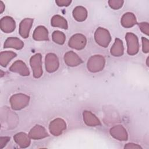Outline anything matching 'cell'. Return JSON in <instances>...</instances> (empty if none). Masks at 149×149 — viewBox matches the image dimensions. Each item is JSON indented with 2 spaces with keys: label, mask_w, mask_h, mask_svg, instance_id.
I'll return each instance as SVG.
<instances>
[{
  "label": "cell",
  "mask_w": 149,
  "mask_h": 149,
  "mask_svg": "<svg viewBox=\"0 0 149 149\" xmlns=\"http://www.w3.org/2000/svg\"><path fill=\"white\" fill-rule=\"evenodd\" d=\"M29 97L23 94L13 95L10 98L11 108L14 110H20L24 108L29 104Z\"/></svg>",
  "instance_id": "obj_1"
},
{
  "label": "cell",
  "mask_w": 149,
  "mask_h": 149,
  "mask_svg": "<svg viewBox=\"0 0 149 149\" xmlns=\"http://www.w3.org/2000/svg\"><path fill=\"white\" fill-rule=\"evenodd\" d=\"M105 60L102 55H94L91 56L87 62V68L91 72H97L103 69Z\"/></svg>",
  "instance_id": "obj_2"
},
{
  "label": "cell",
  "mask_w": 149,
  "mask_h": 149,
  "mask_svg": "<svg viewBox=\"0 0 149 149\" xmlns=\"http://www.w3.org/2000/svg\"><path fill=\"white\" fill-rule=\"evenodd\" d=\"M95 40L97 44L103 47H107L111 40L109 31L102 27H99L95 33Z\"/></svg>",
  "instance_id": "obj_3"
},
{
  "label": "cell",
  "mask_w": 149,
  "mask_h": 149,
  "mask_svg": "<svg viewBox=\"0 0 149 149\" xmlns=\"http://www.w3.org/2000/svg\"><path fill=\"white\" fill-rule=\"evenodd\" d=\"M30 66L33 72V76L35 78H39L42 74L41 55L40 54L34 55L30 61Z\"/></svg>",
  "instance_id": "obj_4"
},
{
  "label": "cell",
  "mask_w": 149,
  "mask_h": 149,
  "mask_svg": "<svg viewBox=\"0 0 149 149\" xmlns=\"http://www.w3.org/2000/svg\"><path fill=\"white\" fill-rule=\"evenodd\" d=\"M126 39L127 45V53L129 55H134L139 50L138 39L134 34L131 33H127Z\"/></svg>",
  "instance_id": "obj_5"
},
{
  "label": "cell",
  "mask_w": 149,
  "mask_h": 149,
  "mask_svg": "<svg viewBox=\"0 0 149 149\" xmlns=\"http://www.w3.org/2000/svg\"><path fill=\"white\" fill-rule=\"evenodd\" d=\"M49 129L53 135L59 136L66 129V123L62 119H55L50 123Z\"/></svg>",
  "instance_id": "obj_6"
},
{
  "label": "cell",
  "mask_w": 149,
  "mask_h": 149,
  "mask_svg": "<svg viewBox=\"0 0 149 149\" xmlns=\"http://www.w3.org/2000/svg\"><path fill=\"white\" fill-rule=\"evenodd\" d=\"M86 44V38L84 36L81 34L73 35L69 41V45L71 48L76 49H81L85 47Z\"/></svg>",
  "instance_id": "obj_7"
},
{
  "label": "cell",
  "mask_w": 149,
  "mask_h": 149,
  "mask_svg": "<svg viewBox=\"0 0 149 149\" xmlns=\"http://www.w3.org/2000/svg\"><path fill=\"white\" fill-rule=\"evenodd\" d=\"M59 67V61L56 55L49 53L45 56V69L49 73L56 71Z\"/></svg>",
  "instance_id": "obj_8"
},
{
  "label": "cell",
  "mask_w": 149,
  "mask_h": 149,
  "mask_svg": "<svg viewBox=\"0 0 149 149\" xmlns=\"http://www.w3.org/2000/svg\"><path fill=\"white\" fill-rule=\"evenodd\" d=\"M16 27L15 22L13 19L10 16H4L0 21V27L2 31L6 33L12 32Z\"/></svg>",
  "instance_id": "obj_9"
},
{
  "label": "cell",
  "mask_w": 149,
  "mask_h": 149,
  "mask_svg": "<svg viewBox=\"0 0 149 149\" xmlns=\"http://www.w3.org/2000/svg\"><path fill=\"white\" fill-rule=\"evenodd\" d=\"M9 70L11 72L18 73L22 76H29L30 74L26 65L21 60L15 61L10 67Z\"/></svg>",
  "instance_id": "obj_10"
},
{
  "label": "cell",
  "mask_w": 149,
  "mask_h": 149,
  "mask_svg": "<svg viewBox=\"0 0 149 149\" xmlns=\"http://www.w3.org/2000/svg\"><path fill=\"white\" fill-rule=\"evenodd\" d=\"M110 133L114 138L119 140H127V134L125 128L122 125H117L110 130Z\"/></svg>",
  "instance_id": "obj_11"
},
{
  "label": "cell",
  "mask_w": 149,
  "mask_h": 149,
  "mask_svg": "<svg viewBox=\"0 0 149 149\" xmlns=\"http://www.w3.org/2000/svg\"><path fill=\"white\" fill-rule=\"evenodd\" d=\"M33 19L30 18H26L23 20L19 26V33L23 38H27L29 37V31L31 27Z\"/></svg>",
  "instance_id": "obj_12"
},
{
  "label": "cell",
  "mask_w": 149,
  "mask_h": 149,
  "mask_svg": "<svg viewBox=\"0 0 149 149\" xmlns=\"http://www.w3.org/2000/svg\"><path fill=\"white\" fill-rule=\"evenodd\" d=\"M65 62L69 66H76L82 63V60L73 51L68 52L64 56Z\"/></svg>",
  "instance_id": "obj_13"
},
{
  "label": "cell",
  "mask_w": 149,
  "mask_h": 149,
  "mask_svg": "<svg viewBox=\"0 0 149 149\" xmlns=\"http://www.w3.org/2000/svg\"><path fill=\"white\" fill-rule=\"evenodd\" d=\"M29 135L30 138L33 139H40L48 136V134L45 128L40 125H36L32 128Z\"/></svg>",
  "instance_id": "obj_14"
},
{
  "label": "cell",
  "mask_w": 149,
  "mask_h": 149,
  "mask_svg": "<svg viewBox=\"0 0 149 149\" xmlns=\"http://www.w3.org/2000/svg\"><path fill=\"white\" fill-rule=\"evenodd\" d=\"M13 139L15 142L22 148L27 147L30 145V136L25 133H18L15 134Z\"/></svg>",
  "instance_id": "obj_15"
},
{
  "label": "cell",
  "mask_w": 149,
  "mask_h": 149,
  "mask_svg": "<svg viewBox=\"0 0 149 149\" xmlns=\"http://www.w3.org/2000/svg\"><path fill=\"white\" fill-rule=\"evenodd\" d=\"M24 46V43L22 40L16 37L8 38L3 45L4 48H13L16 49H20Z\"/></svg>",
  "instance_id": "obj_16"
},
{
  "label": "cell",
  "mask_w": 149,
  "mask_h": 149,
  "mask_svg": "<svg viewBox=\"0 0 149 149\" xmlns=\"http://www.w3.org/2000/svg\"><path fill=\"white\" fill-rule=\"evenodd\" d=\"M33 38L37 41H43L48 40V33L47 29L42 26H40L35 29L33 33Z\"/></svg>",
  "instance_id": "obj_17"
},
{
  "label": "cell",
  "mask_w": 149,
  "mask_h": 149,
  "mask_svg": "<svg viewBox=\"0 0 149 149\" xmlns=\"http://www.w3.org/2000/svg\"><path fill=\"white\" fill-rule=\"evenodd\" d=\"M83 120L86 124L90 126H95L100 125L99 119L90 111H84Z\"/></svg>",
  "instance_id": "obj_18"
},
{
  "label": "cell",
  "mask_w": 149,
  "mask_h": 149,
  "mask_svg": "<svg viewBox=\"0 0 149 149\" xmlns=\"http://www.w3.org/2000/svg\"><path fill=\"white\" fill-rule=\"evenodd\" d=\"M136 23V17L133 13L130 12L125 13L121 19V24L123 27L126 28L132 27Z\"/></svg>",
  "instance_id": "obj_19"
},
{
  "label": "cell",
  "mask_w": 149,
  "mask_h": 149,
  "mask_svg": "<svg viewBox=\"0 0 149 149\" xmlns=\"http://www.w3.org/2000/svg\"><path fill=\"white\" fill-rule=\"evenodd\" d=\"M16 56V54L12 51H2L0 54V64L3 67H6L9 62Z\"/></svg>",
  "instance_id": "obj_20"
},
{
  "label": "cell",
  "mask_w": 149,
  "mask_h": 149,
  "mask_svg": "<svg viewBox=\"0 0 149 149\" xmlns=\"http://www.w3.org/2000/svg\"><path fill=\"white\" fill-rule=\"evenodd\" d=\"M111 54L115 56H120L123 55V46L122 41L120 39H115V41L111 48Z\"/></svg>",
  "instance_id": "obj_21"
},
{
  "label": "cell",
  "mask_w": 149,
  "mask_h": 149,
  "mask_svg": "<svg viewBox=\"0 0 149 149\" xmlns=\"http://www.w3.org/2000/svg\"><path fill=\"white\" fill-rule=\"evenodd\" d=\"M73 16L79 22L84 21L87 16V10L83 6H77L73 11Z\"/></svg>",
  "instance_id": "obj_22"
},
{
  "label": "cell",
  "mask_w": 149,
  "mask_h": 149,
  "mask_svg": "<svg viewBox=\"0 0 149 149\" xmlns=\"http://www.w3.org/2000/svg\"><path fill=\"white\" fill-rule=\"evenodd\" d=\"M51 24L54 27H58L64 29H68V24L65 18L59 15L54 16L51 19Z\"/></svg>",
  "instance_id": "obj_23"
},
{
  "label": "cell",
  "mask_w": 149,
  "mask_h": 149,
  "mask_svg": "<svg viewBox=\"0 0 149 149\" xmlns=\"http://www.w3.org/2000/svg\"><path fill=\"white\" fill-rule=\"evenodd\" d=\"M52 37L53 41L58 44H63L65 42L66 38L65 35L59 31H54Z\"/></svg>",
  "instance_id": "obj_24"
},
{
  "label": "cell",
  "mask_w": 149,
  "mask_h": 149,
  "mask_svg": "<svg viewBox=\"0 0 149 149\" xmlns=\"http://www.w3.org/2000/svg\"><path fill=\"white\" fill-rule=\"evenodd\" d=\"M123 2H124L123 1L111 0V1H109L108 3L111 8L113 9H118L122 6Z\"/></svg>",
  "instance_id": "obj_25"
},
{
  "label": "cell",
  "mask_w": 149,
  "mask_h": 149,
  "mask_svg": "<svg viewBox=\"0 0 149 149\" xmlns=\"http://www.w3.org/2000/svg\"><path fill=\"white\" fill-rule=\"evenodd\" d=\"M10 140L9 137H0V148H3L6 143Z\"/></svg>",
  "instance_id": "obj_26"
},
{
  "label": "cell",
  "mask_w": 149,
  "mask_h": 149,
  "mask_svg": "<svg viewBox=\"0 0 149 149\" xmlns=\"http://www.w3.org/2000/svg\"><path fill=\"white\" fill-rule=\"evenodd\" d=\"M55 2L56 4L59 6H69L70 3L71 1H67V0H63V1H56Z\"/></svg>",
  "instance_id": "obj_27"
},
{
  "label": "cell",
  "mask_w": 149,
  "mask_h": 149,
  "mask_svg": "<svg viewBox=\"0 0 149 149\" xmlns=\"http://www.w3.org/2000/svg\"><path fill=\"white\" fill-rule=\"evenodd\" d=\"M4 10H5V5L2 1H0V13H2Z\"/></svg>",
  "instance_id": "obj_28"
}]
</instances>
